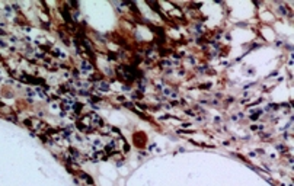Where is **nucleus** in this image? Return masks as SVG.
I'll return each mask as SVG.
<instances>
[{"label":"nucleus","mask_w":294,"mask_h":186,"mask_svg":"<svg viewBox=\"0 0 294 186\" xmlns=\"http://www.w3.org/2000/svg\"><path fill=\"white\" fill-rule=\"evenodd\" d=\"M95 86L101 90H108L109 89V84L106 83V82H103V80H98V82L95 83Z\"/></svg>","instance_id":"nucleus-2"},{"label":"nucleus","mask_w":294,"mask_h":186,"mask_svg":"<svg viewBox=\"0 0 294 186\" xmlns=\"http://www.w3.org/2000/svg\"><path fill=\"white\" fill-rule=\"evenodd\" d=\"M80 68H82V71H84V73H90L92 70H93V66L90 64L89 61L82 60V66H80Z\"/></svg>","instance_id":"nucleus-1"}]
</instances>
